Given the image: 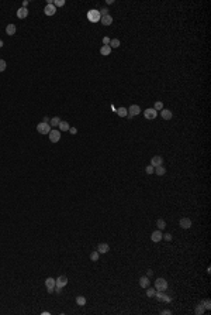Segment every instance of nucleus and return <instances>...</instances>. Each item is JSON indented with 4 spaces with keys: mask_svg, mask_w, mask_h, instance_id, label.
Returning <instances> with one entry per match:
<instances>
[{
    "mask_svg": "<svg viewBox=\"0 0 211 315\" xmlns=\"http://www.w3.org/2000/svg\"><path fill=\"white\" fill-rule=\"evenodd\" d=\"M100 19H101V16H100V11L96 10V9H92V10L87 11V20L90 23H99L100 21Z\"/></svg>",
    "mask_w": 211,
    "mask_h": 315,
    "instance_id": "f257e3e1",
    "label": "nucleus"
},
{
    "mask_svg": "<svg viewBox=\"0 0 211 315\" xmlns=\"http://www.w3.org/2000/svg\"><path fill=\"white\" fill-rule=\"evenodd\" d=\"M51 126H49V123H44V122H41V123H38L37 124V131L40 133V134H48L49 131H51Z\"/></svg>",
    "mask_w": 211,
    "mask_h": 315,
    "instance_id": "f03ea898",
    "label": "nucleus"
},
{
    "mask_svg": "<svg viewBox=\"0 0 211 315\" xmlns=\"http://www.w3.org/2000/svg\"><path fill=\"white\" fill-rule=\"evenodd\" d=\"M155 290L156 291H165L168 290V281L165 278H156L155 281Z\"/></svg>",
    "mask_w": 211,
    "mask_h": 315,
    "instance_id": "7ed1b4c3",
    "label": "nucleus"
},
{
    "mask_svg": "<svg viewBox=\"0 0 211 315\" xmlns=\"http://www.w3.org/2000/svg\"><path fill=\"white\" fill-rule=\"evenodd\" d=\"M48 136H49V140L52 141V143H58V141L61 140V131L56 130V129H51V131L48 133Z\"/></svg>",
    "mask_w": 211,
    "mask_h": 315,
    "instance_id": "20e7f679",
    "label": "nucleus"
},
{
    "mask_svg": "<svg viewBox=\"0 0 211 315\" xmlns=\"http://www.w3.org/2000/svg\"><path fill=\"white\" fill-rule=\"evenodd\" d=\"M55 285H56V280L52 278V277H48L47 280H45V287H47V290H48V293L52 294L53 293V288H55Z\"/></svg>",
    "mask_w": 211,
    "mask_h": 315,
    "instance_id": "39448f33",
    "label": "nucleus"
},
{
    "mask_svg": "<svg viewBox=\"0 0 211 315\" xmlns=\"http://www.w3.org/2000/svg\"><path fill=\"white\" fill-rule=\"evenodd\" d=\"M127 110H128V117H134V116H138L141 113V108L138 105H131Z\"/></svg>",
    "mask_w": 211,
    "mask_h": 315,
    "instance_id": "423d86ee",
    "label": "nucleus"
},
{
    "mask_svg": "<svg viewBox=\"0 0 211 315\" xmlns=\"http://www.w3.org/2000/svg\"><path fill=\"white\" fill-rule=\"evenodd\" d=\"M144 115H145V119L153 120V119H156V116H158V112H156L153 108H151V109H147Z\"/></svg>",
    "mask_w": 211,
    "mask_h": 315,
    "instance_id": "0eeeda50",
    "label": "nucleus"
},
{
    "mask_svg": "<svg viewBox=\"0 0 211 315\" xmlns=\"http://www.w3.org/2000/svg\"><path fill=\"white\" fill-rule=\"evenodd\" d=\"M179 225H180V228H183V229H190L191 225H193V222H191L190 218H182L179 220Z\"/></svg>",
    "mask_w": 211,
    "mask_h": 315,
    "instance_id": "6e6552de",
    "label": "nucleus"
},
{
    "mask_svg": "<svg viewBox=\"0 0 211 315\" xmlns=\"http://www.w3.org/2000/svg\"><path fill=\"white\" fill-rule=\"evenodd\" d=\"M155 297L158 298L159 301H163V303H170V301H172V297L162 294V291H156V293H155Z\"/></svg>",
    "mask_w": 211,
    "mask_h": 315,
    "instance_id": "1a4fd4ad",
    "label": "nucleus"
},
{
    "mask_svg": "<svg viewBox=\"0 0 211 315\" xmlns=\"http://www.w3.org/2000/svg\"><path fill=\"white\" fill-rule=\"evenodd\" d=\"M44 13H45V16H53L56 13V7L53 4H47L44 9Z\"/></svg>",
    "mask_w": 211,
    "mask_h": 315,
    "instance_id": "9d476101",
    "label": "nucleus"
},
{
    "mask_svg": "<svg viewBox=\"0 0 211 315\" xmlns=\"http://www.w3.org/2000/svg\"><path fill=\"white\" fill-rule=\"evenodd\" d=\"M66 284H68V277H66V276H59V277L56 278V287L63 288Z\"/></svg>",
    "mask_w": 211,
    "mask_h": 315,
    "instance_id": "9b49d317",
    "label": "nucleus"
},
{
    "mask_svg": "<svg viewBox=\"0 0 211 315\" xmlns=\"http://www.w3.org/2000/svg\"><path fill=\"white\" fill-rule=\"evenodd\" d=\"M162 163H163V158L160 155H155V157L151 158V165L152 167H159V165H162Z\"/></svg>",
    "mask_w": 211,
    "mask_h": 315,
    "instance_id": "f8f14e48",
    "label": "nucleus"
},
{
    "mask_svg": "<svg viewBox=\"0 0 211 315\" xmlns=\"http://www.w3.org/2000/svg\"><path fill=\"white\" fill-rule=\"evenodd\" d=\"M151 240H152V242H155V243L160 242V240H162V232H160L159 229H158V230H155V232L151 235Z\"/></svg>",
    "mask_w": 211,
    "mask_h": 315,
    "instance_id": "ddd939ff",
    "label": "nucleus"
},
{
    "mask_svg": "<svg viewBox=\"0 0 211 315\" xmlns=\"http://www.w3.org/2000/svg\"><path fill=\"white\" fill-rule=\"evenodd\" d=\"M110 250V246L107 245V243H99V246H97V251L100 253V254H104Z\"/></svg>",
    "mask_w": 211,
    "mask_h": 315,
    "instance_id": "4468645a",
    "label": "nucleus"
},
{
    "mask_svg": "<svg viewBox=\"0 0 211 315\" xmlns=\"http://www.w3.org/2000/svg\"><path fill=\"white\" fill-rule=\"evenodd\" d=\"M160 116H162V119H165V120H170L172 119V112L169 110V109H162L160 110Z\"/></svg>",
    "mask_w": 211,
    "mask_h": 315,
    "instance_id": "2eb2a0df",
    "label": "nucleus"
},
{
    "mask_svg": "<svg viewBox=\"0 0 211 315\" xmlns=\"http://www.w3.org/2000/svg\"><path fill=\"white\" fill-rule=\"evenodd\" d=\"M27 16H28V10H27L25 7H20V9L17 10V17H18V19L23 20V19H25Z\"/></svg>",
    "mask_w": 211,
    "mask_h": 315,
    "instance_id": "dca6fc26",
    "label": "nucleus"
},
{
    "mask_svg": "<svg viewBox=\"0 0 211 315\" xmlns=\"http://www.w3.org/2000/svg\"><path fill=\"white\" fill-rule=\"evenodd\" d=\"M100 21L103 26H110L111 23H113V17L110 16V14H107V16H103L101 19H100Z\"/></svg>",
    "mask_w": 211,
    "mask_h": 315,
    "instance_id": "f3484780",
    "label": "nucleus"
},
{
    "mask_svg": "<svg viewBox=\"0 0 211 315\" xmlns=\"http://www.w3.org/2000/svg\"><path fill=\"white\" fill-rule=\"evenodd\" d=\"M69 129H71L69 123H68V122H63V120H61V123H59V126H58V130H59V131H69Z\"/></svg>",
    "mask_w": 211,
    "mask_h": 315,
    "instance_id": "a211bd4d",
    "label": "nucleus"
},
{
    "mask_svg": "<svg viewBox=\"0 0 211 315\" xmlns=\"http://www.w3.org/2000/svg\"><path fill=\"white\" fill-rule=\"evenodd\" d=\"M100 54L107 57V55L111 54V47L110 45H101V48H100Z\"/></svg>",
    "mask_w": 211,
    "mask_h": 315,
    "instance_id": "6ab92c4d",
    "label": "nucleus"
},
{
    "mask_svg": "<svg viewBox=\"0 0 211 315\" xmlns=\"http://www.w3.org/2000/svg\"><path fill=\"white\" fill-rule=\"evenodd\" d=\"M139 285H141L142 288H148V287H149V277H147V276L141 277V278H139Z\"/></svg>",
    "mask_w": 211,
    "mask_h": 315,
    "instance_id": "aec40b11",
    "label": "nucleus"
},
{
    "mask_svg": "<svg viewBox=\"0 0 211 315\" xmlns=\"http://www.w3.org/2000/svg\"><path fill=\"white\" fill-rule=\"evenodd\" d=\"M16 30H17L16 26L10 23V24H7V27H6V34H7V35H14V34H16Z\"/></svg>",
    "mask_w": 211,
    "mask_h": 315,
    "instance_id": "412c9836",
    "label": "nucleus"
},
{
    "mask_svg": "<svg viewBox=\"0 0 211 315\" xmlns=\"http://www.w3.org/2000/svg\"><path fill=\"white\" fill-rule=\"evenodd\" d=\"M59 123H61V119H59L58 116H55V117H52V119H49V126L53 127V129H56V127L59 126Z\"/></svg>",
    "mask_w": 211,
    "mask_h": 315,
    "instance_id": "4be33fe9",
    "label": "nucleus"
},
{
    "mask_svg": "<svg viewBox=\"0 0 211 315\" xmlns=\"http://www.w3.org/2000/svg\"><path fill=\"white\" fill-rule=\"evenodd\" d=\"M116 112H117V115H118L120 117H125V116H128V110H127L125 108H118Z\"/></svg>",
    "mask_w": 211,
    "mask_h": 315,
    "instance_id": "5701e85b",
    "label": "nucleus"
},
{
    "mask_svg": "<svg viewBox=\"0 0 211 315\" xmlns=\"http://www.w3.org/2000/svg\"><path fill=\"white\" fill-rule=\"evenodd\" d=\"M111 48H118L120 45H121V41L118 40V38H113V40H110V44H108Z\"/></svg>",
    "mask_w": 211,
    "mask_h": 315,
    "instance_id": "b1692460",
    "label": "nucleus"
},
{
    "mask_svg": "<svg viewBox=\"0 0 211 315\" xmlns=\"http://www.w3.org/2000/svg\"><path fill=\"white\" fill-rule=\"evenodd\" d=\"M204 311H206V308H204V305H203V303L197 305V307H196V309H194V312H196V315H203V314H204Z\"/></svg>",
    "mask_w": 211,
    "mask_h": 315,
    "instance_id": "393cba45",
    "label": "nucleus"
},
{
    "mask_svg": "<svg viewBox=\"0 0 211 315\" xmlns=\"http://www.w3.org/2000/svg\"><path fill=\"white\" fill-rule=\"evenodd\" d=\"M156 175H165L166 173V170H165V167L163 165H159V167H155V171H153Z\"/></svg>",
    "mask_w": 211,
    "mask_h": 315,
    "instance_id": "a878e982",
    "label": "nucleus"
},
{
    "mask_svg": "<svg viewBox=\"0 0 211 315\" xmlns=\"http://www.w3.org/2000/svg\"><path fill=\"white\" fill-rule=\"evenodd\" d=\"M76 304L79 305V307H84V305H86V298H84L83 295L76 297Z\"/></svg>",
    "mask_w": 211,
    "mask_h": 315,
    "instance_id": "bb28decb",
    "label": "nucleus"
},
{
    "mask_svg": "<svg viewBox=\"0 0 211 315\" xmlns=\"http://www.w3.org/2000/svg\"><path fill=\"white\" fill-rule=\"evenodd\" d=\"M156 226H158L159 230H163V229L166 228V222H165L163 219H158V220H156Z\"/></svg>",
    "mask_w": 211,
    "mask_h": 315,
    "instance_id": "cd10ccee",
    "label": "nucleus"
},
{
    "mask_svg": "<svg viewBox=\"0 0 211 315\" xmlns=\"http://www.w3.org/2000/svg\"><path fill=\"white\" fill-rule=\"evenodd\" d=\"M99 257H100V253H99L97 250H95V251L90 253V260L92 261H97L99 260Z\"/></svg>",
    "mask_w": 211,
    "mask_h": 315,
    "instance_id": "c85d7f7f",
    "label": "nucleus"
},
{
    "mask_svg": "<svg viewBox=\"0 0 211 315\" xmlns=\"http://www.w3.org/2000/svg\"><path fill=\"white\" fill-rule=\"evenodd\" d=\"M153 109L158 112V110H162L163 109V102H160V100H158V102H155V105H153Z\"/></svg>",
    "mask_w": 211,
    "mask_h": 315,
    "instance_id": "c756f323",
    "label": "nucleus"
},
{
    "mask_svg": "<svg viewBox=\"0 0 211 315\" xmlns=\"http://www.w3.org/2000/svg\"><path fill=\"white\" fill-rule=\"evenodd\" d=\"M155 293H156V290L155 288H149L148 287V290H147V295L149 297V298H152V297H155Z\"/></svg>",
    "mask_w": 211,
    "mask_h": 315,
    "instance_id": "7c9ffc66",
    "label": "nucleus"
},
{
    "mask_svg": "<svg viewBox=\"0 0 211 315\" xmlns=\"http://www.w3.org/2000/svg\"><path fill=\"white\" fill-rule=\"evenodd\" d=\"M53 6H55V7H62V6H65V0H55V1H53Z\"/></svg>",
    "mask_w": 211,
    "mask_h": 315,
    "instance_id": "2f4dec72",
    "label": "nucleus"
},
{
    "mask_svg": "<svg viewBox=\"0 0 211 315\" xmlns=\"http://www.w3.org/2000/svg\"><path fill=\"white\" fill-rule=\"evenodd\" d=\"M6 66H7L6 61H4V59H0V72H4V71H6Z\"/></svg>",
    "mask_w": 211,
    "mask_h": 315,
    "instance_id": "473e14b6",
    "label": "nucleus"
},
{
    "mask_svg": "<svg viewBox=\"0 0 211 315\" xmlns=\"http://www.w3.org/2000/svg\"><path fill=\"white\" fill-rule=\"evenodd\" d=\"M203 305H204V308H206V309H211V301L208 300V298H207V300L203 303Z\"/></svg>",
    "mask_w": 211,
    "mask_h": 315,
    "instance_id": "72a5a7b5",
    "label": "nucleus"
},
{
    "mask_svg": "<svg viewBox=\"0 0 211 315\" xmlns=\"http://www.w3.org/2000/svg\"><path fill=\"white\" fill-rule=\"evenodd\" d=\"M145 171H147V174H153V171H155V167H152V165H148L147 168H145Z\"/></svg>",
    "mask_w": 211,
    "mask_h": 315,
    "instance_id": "f704fd0d",
    "label": "nucleus"
},
{
    "mask_svg": "<svg viewBox=\"0 0 211 315\" xmlns=\"http://www.w3.org/2000/svg\"><path fill=\"white\" fill-rule=\"evenodd\" d=\"M162 239H165L166 242H170L172 240V235L170 233H166V235H162Z\"/></svg>",
    "mask_w": 211,
    "mask_h": 315,
    "instance_id": "c9c22d12",
    "label": "nucleus"
},
{
    "mask_svg": "<svg viewBox=\"0 0 211 315\" xmlns=\"http://www.w3.org/2000/svg\"><path fill=\"white\" fill-rule=\"evenodd\" d=\"M99 11H100V16H101V17L108 14V9H101V10H99Z\"/></svg>",
    "mask_w": 211,
    "mask_h": 315,
    "instance_id": "e433bc0d",
    "label": "nucleus"
},
{
    "mask_svg": "<svg viewBox=\"0 0 211 315\" xmlns=\"http://www.w3.org/2000/svg\"><path fill=\"white\" fill-rule=\"evenodd\" d=\"M110 40H111V38L104 37V38H103V45H108V44H110Z\"/></svg>",
    "mask_w": 211,
    "mask_h": 315,
    "instance_id": "4c0bfd02",
    "label": "nucleus"
},
{
    "mask_svg": "<svg viewBox=\"0 0 211 315\" xmlns=\"http://www.w3.org/2000/svg\"><path fill=\"white\" fill-rule=\"evenodd\" d=\"M160 314L162 315H170L172 314V311H170V309H163V311H160Z\"/></svg>",
    "mask_w": 211,
    "mask_h": 315,
    "instance_id": "58836bf2",
    "label": "nucleus"
},
{
    "mask_svg": "<svg viewBox=\"0 0 211 315\" xmlns=\"http://www.w3.org/2000/svg\"><path fill=\"white\" fill-rule=\"evenodd\" d=\"M69 133H71V134H76V133H77V129H76V127H71V129H69Z\"/></svg>",
    "mask_w": 211,
    "mask_h": 315,
    "instance_id": "ea45409f",
    "label": "nucleus"
},
{
    "mask_svg": "<svg viewBox=\"0 0 211 315\" xmlns=\"http://www.w3.org/2000/svg\"><path fill=\"white\" fill-rule=\"evenodd\" d=\"M42 122H44V123H49V117H48V116H44Z\"/></svg>",
    "mask_w": 211,
    "mask_h": 315,
    "instance_id": "a19ab883",
    "label": "nucleus"
},
{
    "mask_svg": "<svg viewBox=\"0 0 211 315\" xmlns=\"http://www.w3.org/2000/svg\"><path fill=\"white\" fill-rule=\"evenodd\" d=\"M55 291H56V294H61L62 288H59V287H56V285H55Z\"/></svg>",
    "mask_w": 211,
    "mask_h": 315,
    "instance_id": "79ce46f5",
    "label": "nucleus"
},
{
    "mask_svg": "<svg viewBox=\"0 0 211 315\" xmlns=\"http://www.w3.org/2000/svg\"><path fill=\"white\" fill-rule=\"evenodd\" d=\"M27 6H28V0H24V1H23V7L27 9Z\"/></svg>",
    "mask_w": 211,
    "mask_h": 315,
    "instance_id": "37998d69",
    "label": "nucleus"
},
{
    "mask_svg": "<svg viewBox=\"0 0 211 315\" xmlns=\"http://www.w3.org/2000/svg\"><path fill=\"white\" fill-rule=\"evenodd\" d=\"M147 274H148L147 277H151V276H152V274H153V271H152V270H151V269H149V270H148V271H147Z\"/></svg>",
    "mask_w": 211,
    "mask_h": 315,
    "instance_id": "c03bdc74",
    "label": "nucleus"
},
{
    "mask_svg": "<svg viewBox=\"0 0 211 315\" xmlns=\"http://www.w3.org/2000/svg\"><path fill=\"white\" fill-rule=\"evenodd\" d=\"M3 44H4V43H3V40H0V48L3 47Z\"/></svg>",
    "mask_w": 211,
    "mask_h": 315,
    "instance_id": "a18cd8bd",
    "label": "nucleus"
}]
</instances>
